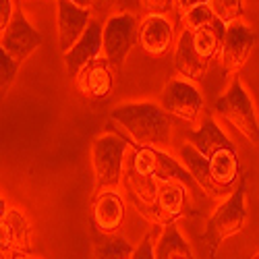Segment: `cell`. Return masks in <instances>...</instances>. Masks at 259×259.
I'll return each instance as SVG.
<instances>
[{
    "instance_id": "cell-7",
    "label": "cell",
    "mask_w": 259,
    "mask_h": 259,
    "mask_svg": "<svg viewBox=\"0 0 259 259\" xmlns=\"http://www.w3.org/2000/svg\"><path fill=\"white\" fill-rule=\"evenodd\" d=\"M255 46V33L253 29L243 23V21H232L226 25V33H224V41H222V50H220V62L226 75H236L239 73Z\"/></svg>"
},
{
    "instance_id": "cell-21",
    "label": "cell",
    "mask_w": 259,
    "mask_h": 259,
    "mask_svg": "<svg viewBox=\"0 0 259 259\" xmlns=\"http://www.w3.org/2000/svg\"><path fill=\"white\" fill-rule=\"evenodd\" d=\"M156 259H195L189 243L177 228V224H166L156 241Z\"/></svg>"
},
{
    "instance_id": "cell-8",
    "label": "cell",
    "mask_w": 259,
    "mask_h": 259,
    "mask_svg": "<svg viewBox=\"0 0 259 259\" xmlns=\"http://www.w3.org/2000/svg\"><path fill=\"white\" fill-rule=\"evenodd\" d=\"M39 44H41V35L37 33V29L29 23L23 13L15 11L11 25L7 27V31L0 33V50H5L21 64L39 48Z\"/></svg>"
},
{
    "instance_id": "cell-26",
    "label": "cell",
    "mask_w": 259,
    "mask_h": 259,
    "mask_svg": "<svg viewBox=\"0 0 259 259\" xmlns=\"http://www.w3.org/2000/svg\"><path fill=\"white\" fill-rule=\"evenodd\" d=\"M19 67H21V64L13 56H9L5 50H0V94H3V96L11 90V85H13L15 77H17Z\"/></svg>"
},
{
    "instance_id": "cell-9",
    "label": "cell",
    "mask_w": 259,
    "mask_h": 259,
    "mask_svg": "<svg viewBox=\"0 0 259 259\" xmlns=\"http://www.w3.org/2000/svg\"><path fill=\"white\" fill-rule=\"evenodd\" d=\"M104 54V23L94 17V21L83 31V35L77 39V44L64 54V67L67 73L75 79L85 67L102 58Z\"/></svg>"
},
{
    "instance_id": "cell-32",
    "label": "cell",
    "mask_w": 259,
    "mask_h": 259,
    "mask_svg": "<svg viewBox=\"0 0 259 259\" xmlns=\"http://www.w3.org/2000/svg\"><path fill=\"white\" fill-rule=\"evenodd\" d=\"M116 7V0H94V7L92 11L94 13H108Z\"/></svg>"
},
{
    "instance_id": "cell-25",
    "label": "cell",
    "mask_w": 259,
    "mask_h": 259,
    "mask_svg": "<svg viewBox=\"0 0 259 259\" xmlns=\"http://www.w3.org/2000/svg\"><path fill=\"white\" fill-rule=\"evenodd\" d=\"M209 7L215 19L222 21L224 25L239 21L243 15V0H209Z\"/></svg>"
},
{
    "instance_id": "cell-4",
    "label": "cell",
    "mask_w": 259,
    "mask_h": 259,
    "mask_svg": "<svg viewBox=\"0 0 259 259\" xmlns=\"http://www.w3.org/2000/svg\"><path fill=\"white\" fill-rule=\"evenodd\" d=\"M213 110L230 126H234L251 145L259 147V120L255 114V106L239 77H234L226 94L213 102Z\"/></svg>"
},
{
    "instance_id": "cell-15",
    "label": "cell",
    "mask_w": 259,
    "mask_h": 259,
    "mask_svg": "<svg viewBox=\"0 0 259 259\" xmlns=\"http://www.w3.org/2000/svg\"><path fill=\"white\" fill-rule=\"evenodd\" d=\"M185 141L191 143V145L195 147L199 154H203L207 160H209L213 154H218L220 149L232 147L228 135L220 128V124L213 120L211 112H203L201 122H199V128H195V131H187V133H185Z\"/></svg>"
},
{
    "instance_id": "cell-23",
    "label": "cell",
    "mask_w": 259,
    "mask_h": 259,
    "mask_svg": "<svg viewBox=\"0 0 259 259\" xmlns=\"http://www.w3.org/2000/svg\"><path fill=\"white\" fill-rule=\"evenodd\" d=\"M137 247L116 234H102V241L96 243L94 259H131Z\"/></svg>"
},
{
    "instance_id": "cell-33",
    "label": "cell",
    "mask_w": 259,
    "mask_h": 259,
    "mask_svg": "<svg viewBox=\"0 0 259 259\" xmlns=\"http://www.w3.org/2000/svg\"><path fill=\"white\" fill-rule=\"evenodd\" d=\"M29 255H23V253H19L7 245H0V259H27Z\"/></svg>"
},
{
    "instance_id": "cell-31",
    "label": "cell",
    "mask_w": 259,
    "mask_h": 259,
    "mask_svg": "<svg viewBox=\"0 0 259 259\" xmlns=\"http://www.w3.org/2000/svg\"><path fill=\"white\" fill-rule=\"evenodd\" d=\"M203 3H209V0H175V11L179 15V21L197 5H203Z\"/></svg>"
},
{
    "instance_id": "cell-2",
    "label": "cell",
    "mask_w": 259,
    "mask_h": 259,
    "mask_svg": "<svg viewBox=\"0 0 259 259\" xmlns=\"http://www.w3.org/2000/svg\"><path fill=\"white\" fill-rule=\"evenodd\" d=\"M135 145L114 133H104L92 143V168L96 195L108 189H120L128 154Z\"/></svg>"
},
{
    "instance_id": "cell-6",
    "label": "cell",
    "mask_w": 259,
    "mask_h": 259,
    "mask_svg": "<svg viewBox=\"0 0 259 259\" xmlns=\"http://www.w3.org/2000/svg\"><path fill=\"white\" fill-rule=\"evenodd\" d=\"M162 108L172 118L195 126L201 122L203 116V96L199 94L193 81L185 77H177L164 85Z\"/></svg>"
},
{
    "instance_id": "cell-19",
    "label": "cell",
    "mask_w": 259,
    "mask_h": 259,
    "mask_svg": "<svg viewBox=\"0 0 259 259\" xmlns=\"http://www.w3.org/2000/svg\"><path fill=\"white\" fill-rule=\"evenodd\" d=\"M172 62H175V69L189 81L201 79L203 73L207 71V60L195 50V46H193V33L183 31V29L177 37Z\"/></svg>"
},
{
    "instance_id": "cell-14",
    "label": "cell",
    "mask_w": 259,
    "mask_h": 259,
    "mask_svg": "<svg viewBox=\"0 0 259 259\" xmlns=\"http://www.w3.org/2000/svg\"><path fill=\"white\" fill-rule=\"evenodd\" d=\"M58 7V48L67 54L94 21V11L81 9L71 0H56Z\"/></svg>"
},
{
    "instance_id": "cell-30",
    "label": "cell",
    "mask_w": 259,
    "mask_h": 259,
    "mask_svg": "<svg viewBox=\"0 0 259 259\" xmlns=\"http://www.w3.org/2000/svg\"><path fill=\"white\" fill-rule=\"evenodd\" d=\"M118 13H128V15H139L141 13V0H116Z\"/></svg>"
},
{
    "instance_id": "cell-22",
    "label": "cell",
    "mask_w": 259,
    "mask_h": 259,
    "mask_svg": "<svg viewBox=\"0 0 259 259\" xmlns=\"http://www.w3.org/2000/svg\"><path fill=\"white\" fill-rule=\"evenodd\" d=\"M224 33H226V25L222 23V21L215 19L209 27H205V29H201L197 33H193V46H195V50L209 62V60L220 56Z\"/></svg>"
},
{
    "instance_id": "cell-1",
    "label": "cell",
    "mask_w": 259,
    "mask_h": 259,
    "mask_svg": "<svg viewBox=\"0 0 259 259\" xmlns=\"http://www.w3.org/2000/svg\"><path fill=\"white\" fill-rule=\"evenodd\" d=\"M112 122L120 124L135 147H149L168 152L172 139V116L156 102H128L116 106Z\"/></svg>"
},
{
    "instance_id": "cell-34",
    "label": "cell",
    "mask_w": 259,
    "mask_h": 259,
    "mask_svg": "<svg viewBox=\"0 0 259 259\" xmlns=\"http://www.w3.org/2000/svg\"><path fill=\"white\" fill-rule=\"evenodd\" d=\"M71 3L81 9H88V11H92V7H94V0H71Z\"/></svg>"
},
{
    "instance_id": "cell-35",
    "label": "cell",
    "mask_w": 259,
    "mask_h": 259,
    "mask_svg": "<svg viewBox=\"0 0 259 259\" xmlns=\"http://www.w3.org/2000/svg\"><path fill=\"white\" fill-rule=\"evenodd\" d=\"M253 259H259V253H257V255H255V257H253Z\"/></svg>"
},
{
    "instance_id": "cell-27",
    "label": "cell",
    "mask_w": 259,
    "mask_h": 259,
    "mask_svg": "<svg viewBox=\"0 0 259 259\" xmlns=\"http://www.w3.org/2000/svg\"><path fill=\"white\" fill-rule=\"evenodd\" d=\"M175 11V0H141L143 15H168Z\"/></svg>"
},
{
    "instance_id": "cell-3",
    "label": "cell",
    "mask_w": 259,
    "mask_h": 259,
    "mask_svg": "<svg viewBox=\"0 0 259 259\" xmlns=\"http://www.w3.org/2000/svg\"><path fill=\"white\" fill-rule=\"evenodd\" d=\"M245 187L247 179L241 177L239 187H236L230 195L215 207L211 218L207 220V228L201 234V241L209 247V255L213 257L218 247L230 239V236L239 234L247 224V209H245Z\"/></svg>"
},
{
    "instance_id": "cell-17",
    "label": "cell",
    "mask_w": 259,
    "mask_h": 259,
    "mask_svg": "<svg viewBox=\"0 0 259 259\" xmlns=\"http://www.w3.org/2000/svg\"><path fill=\"white\" fill-rule=\"evenodd\" d=\"M187 189L177 183V181H166L160 187V195H158V203H156V218H154V226H166L177 222V218L185 213L187 207Z\"/></svg>"
},
{
    "instance_id": "cell-36",
    "label": "cell",
    "mask_w": 259,
    "mask_h": 259,
    "mask_svg": "<svg viewBox=\"0 0 259 259\" xmlns=\"http://www.w3.org/2000/svg\"><path fill=\"white\" fill-rule=\"evenodd\" d=\"M27 259H35V257H31V255H29V257H27Z\"/></svg>"
},
{
    "instance_id": "cell-20",
    "label": "cell",
    "mask_w": 259,
    "mask_h": 259,
    "mask_svg": "<svg viewBox=\"0 0 259 259\" xmlns=\"http://www.w3.org/2000/svg\"><path fill=\"white\" fill-rule=\"evenodd\" d=\"M209 170H211V179L220 189L226 193H232L236 181H241V164H239V154L234 147L220 149L218 154H213L209 158Z\"/></svg>"
},
{
    "instance_id": "cell-18",
    "label": "cell",
    "mask_w": 259,
    "mask_h": 259,
    "mask_svg": "<svg viewBox=\"0 0 259 259\" xmlns=\"http://www.w3.org/2000/svg\"><path fill=\"white\" fill-rule=\"evenodd\" d=\"M112 64L108 62L104 56L98 58L96 62H92L90 67H85L77 77L75 83L79 92L85 98H108L112 92V71H110Z\"/></svg>"
},
{
    "instance_id": "cell-16",
    "label": "cell",
    "mask_w": 259,
    "mask_h": 259,
    "mask_svg": "<svg viewBox=\"0 0 259 259\" xmlns=\"http://www.w3.org/2000/svg\"><path fill=\"white\" fill-rule=\"evenodd\" d=\"M177 154H179V160L181 164L191 172V177L197 181V185L207 193V197H213V199H226L230 193H226L224 189H220L218 185L213 183L211 179V170H209V160L199 154L195 147H193L191 143H183L179 149H177Z\"/></svg>"
},
{
    "instance_id": "cell-5",
    "label": "cell",
    "mask_w": 259,
    "mask_h": 259,
    "mask_svg": "<svg viewBox=\"0 0 259 259\" xmlns=\"http://www.w3.org/2000/svg\"><path fill=\"white\" fill-rule=\"evenodd\" d=\"M139 23L137 15L114 13L104 23V58L112 67H122L128 52L139 44Z\"/></svg>"
},
{
    "instance_id": "cell-29",
    "label": "cell",
    "mask_w": 259,
    "mask_h": 259,
    "mask_svg": "<svg viewBox=\"0 0 259 259\" xmlns=\"http://www.w3.org/2000/svg\"><path fill=\"white\" fill-rule=\"evenodd\" d=\"M13 17H15L13 0H0V33L7 31V27L11 25Z\"/></svg>"
},
{
    "instance_id": "cell-11",
    "label": "cell",
    "mask_w": 259,
    "mask_h": 259,
    "mask_svg": "<svg viewBox=\"0 0 259 259\" xmlns=\"http://www.w3.org/2000/svg\"><path fill=\"white\" fill-rule=\"evenodd\" d=\"M160 187H162V183L156 177L137 175V172L128 166V160H126L124 177H122L124 195L133 201L137 211L149 224H154V218H156V203H158V195H160Z\"/></svg>"
},
{
    "instance_id": "cell-28",
    "label": "cell",
    "mask_w": 259,
    "mask_h": 259,
    "mask_svg": "<svg viewBox=\"0 0 259 259\" xmlns=\"http://www.w3.org/2000/svg\"><path fill=\"white\" fill-rule=\"evenodd\" d=\"M156 241L158 239L154 236V232L145 234L143 241L137 245V249H135L131 259H156Z\"/></svg>"
},
{
    "instance_id": "cell-24",
    "label": "cell",
    "mask_w": 259,
    "mask_h": 259,
    "mask_svg": "<svg viewBox=\"0 0 259 259\" xmlns=\"http://www.w3.org/2000/svg\"><path fill=\"white\" fill-rule=\"evenodd\" d=\"M213 21H215V15H213L209 3H203V5L193 7V9L181 19V29H183V31H189V33H197V31L209 27Z\"/></svg>"
},
{
    "instance_id": "cell-12",
    "label": "cell",
    "mask_w": 259,
    "mask_h": 259,
    "mask_svg": "<svg viewBox=\"0 0 259 259\" xmlns=\"http://www.w3.org/2000/svg\"><path fill=\"white\" fill-rule=\"evenodd\" d=\"M126 215V197L120 189H108L96 195L92 205V224L100 234H116Z\"/></svg>"
},
{
    "instance_id": "cell-10",
    "label": "cell",
    "mask_w": 259,
    "mask_h": 259,
    "mask_svg": "<svg viewBox=\"0 0 259 259\" xmlns=\"http://www.w3.org/2000/svg\"><path fill=\"white\" fill-rule=\"evenodd\" d=\"M3 207V218H0V241L3 245L23 253L31 255L33 251V226L27 218V213L21 207H13L5 201H0Z\"/></svg>"
},
{
    "instance_id": "cell-13",
    "label": "cell",
    "mask_w": 259,
    "mask_h": 259,
    "mask_svg": "<svg viewBox=\"0 0 259 259\" xmlns=\"http://www.w3.org/2000/svg\"><path fill=\"white\" fill-rule=\"evenodd\" d=\"M175 44V27L166 15H143L139 23V46L145 54L164 56Z\"/></svg>"
}]
</instances>
